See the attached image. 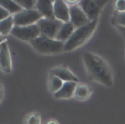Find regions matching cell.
Listing matches in <instances>:
<instances>
[{
	"label": "cell",
	"mask_w": 125,
	"mask_h": 124,
	"mask_svg": "<svg viewBox=\"0 0 125 124\" xmlns=\"http://www.w3.org/2000/svg\"><path fill=\"white\" fill-rule=\"evenodd\" d=\"M83 61L89 79L108 88L112 86V68L103 57L97 54L85 52L83 55Z\"/></svg>",
	"instance_id": "1"
},
{
	"label": "cell",
	"mask_w": 125,
	"mask_h": 124,
	"mask_svg": "<svg viewBox=\"0 0 125 124\" xmlns=\"http://www.w3.org/2000/svg\"><path fill=\"white\" fill-rule=\"evenodd\" d=\"M98 25V20L90 21L89 24L83 27H78L75 30L72 37L65 43V52H71L86 43L91 37L93 36L94 31Z\"/></svg>",
	"instance_id": "2"
},
{
	"label": "cell",
	"mask_w": 125,
	"mask_h": 124,
	"mask_svg": "<svg viewBox=\"0 0 125 124\" xmlns=\"http://www.w3.org/2000/svg\"><path fill=\"white\" fill-rule=\"evenodd\" d=\"M34 50L40 55H58L65 52V43L40 36L30 42Z\"/></svg>",
	"instance_id": "3"
},
{
	"label": "cell",
	"mask_w": 125,
	"mask_h": 124,
	"mask_svg": "<svg viewBox=\"0 0 125 124\" xmlns=\"http://www.w3.org/2000/svg\"><path fill=\"white\" fill-rule=\"evenodd\" d=\"M106 3V0H83L79 2V6L82 8L89 20L93 21L98 20V17Z\"/></svg>",
	"instance_id": "4"
},
{
	"label": "cell",
	"mask_w": 125,
	"mask_h": 124,
	"mask_svg": "<svg viewBox=\"0 0 125 124\" xmlns=\"http://www.w3.org/2000/svg\"><path fill=\"white\" fill-rule=\"evenodd\" d=\"M15 27H27L37 24L42 18V15L37 10H22L13 15Z\"/></svg>",
	"instance_id": "5"
},
{
	"label": "cell",
	"mask_w": 125,
	"mask_h": 124,
	"mask_svg": "<svg viewBox=\"0 0 125 124\" xmlns=\"http://www.w3.org/2000/svg\"><path fill=\"white\" fill-rule=\"evenodd\" d=\"M37 24L40 29L41 36L51 39H55L60 29L63 25L62 22L56 19L50 20L46 18H42Z\"/></svg>",
	"instance_id": "6"
},
{
	"label": "cell",
	"mask_w": 125,
	"mask_h": 124,
	"mask_svg": "<svg viewBox=\"0 0 125 124\" xmlns=\"http://www.w3.org/2000/svg\"><path fill=\"white\" fill-rule=\"evenodd\" d=\"M11 34L18 39L28 42L32 41L41 36V32L38 24L27 26V27H14Z\"/></svg>",
	"instance_id": "7"
},
{
	"label": "cell",
	"mask_w": 125,
	"mask_h": 124,
	"mask_svg": "<svg viewBox=\"0 0 125 124\" xmlns=\"http://www.w3.org/2000/svg\"><path fill=\"white\" fill-rule=\"evenodd\" d=\"M70 21L77 28H78L89 24L90 20L82 10V8L79 6L78 3L77 5L70 7Z\"/></svg>",
	"instance_id": "8"
},
{
	"label": "cell",
	"mask_w": 125,
	"mask_h": 124,
	"mask_svg": "<svg viewBox=\"0 0 125 124\" xmlns=\"http://www.w3.org/2000/svg\"><path fill=\"white\" fill-rule=\"evenodd\" d=\"M0 69L5 73L12 71V60L7 42L0 44Z\"/></svg>",
	"instance_id": "9"
},
{
	"label": "cell",
	"mask_w": 125,
	"mask_h": 124,
	"mask_svg": "<svg viewBox=\"0 0 125 124\" xmlns=\"http://www.w3.org/2000/svg\"><path fill=\"white\" fill-rule=\"evenodd\" d=\"M54 18L62 23L70 21V7L62 0H56L54 3Z\"/></svg>",
	"instance_id": "10"
},
{
	"label": "cell",
	"mask_w": 125,
	"mask_h": 124,
	"mask_svg": "<svg viewBox=\"0 0 125 124\" xmlns=\"http://www.w3.org/2000/svg\"><path fill=\"white\" fill-rule=\"evenodd\" d=\"M54 3L51 0H38L36 4V10L42 15L43 18L53 20L54 18Z\"/></svg>",
	"instance_id": "11"
},
{
	"label": "cell",
	"mask_w": 125,
	"mask_h": 124,
	"mask_svg": "<svg viewBox=\"0 0 125 124\" xmlns=\"http://www.w3.org/2000/svg\"><path fill=\"white\" fill-rule=\"evenodd\" d=\"M77 83H74V82L64 83L62 88L55 94H54V97L58 99H68L74 97V93Z\"/></svg>",
	"instance_id": "12"
},
{
	"label": "cell",
	"mask_w": 125,
	"mask_h": 124,
	"mask_svg": "<svg viewBox=\"0 0 125 124\" xmlns=\"http://www.w3.org/2000/svg\"><path fill=\"white\" fill-rule=\"evenodd\" d=\"M50 74L59 77L61 80H62L64 83L66 82H74L78 83L79 80L77 76H75L69 69L66 67H55L53 68L50 71Z\"/></svg>",
	"instance_id": "13"
},
{
	"label": "cell",
	"mask_w": 125,
	"mask_h": 124,
	"mask_svg": "<svg viewBox=\"0 0 125 124\" xmlns=\"http://www.w3.org/2000/svg\"><path fill=\"white\" fill-rule=\"evenodd\" d=\"M76 29H77V27L71 21L66 22V23H63L62 27L60 29L55 39L60 42L66 43L72 37V35L73 34V32L75 31Z\"/></svg>",
	"instance_id": "14"
},
{
	"label": "cell",
	"mask_w": 125,
	"mask_h": 124,
	"mask_svg": "<svg viewBox=\"0 0 125 124\" xmlns=\"http://www.w3.org/2000/svg\"><path fill=\"white\" fill-rule=\"evenodd\" d=\"M92 94V89L88 84L85 83H77V86L76 88L74 98L77 100L83 101L88 99Z\"/></svg>",
	"instance_id": "15"
},
{
	"label": "cell",
	"mask_w": 125,
	"mask_h": 124,
	"mask_svg": "<svg viewBox=\"0 0 125 124\" xmlns=\"http://www.w3.org/2000/svg\"><path fill=\"white\" fill-rule=\"evenodd\" d=\"M0 5L3 8H4L10 15H16V14L20 13L22 11V8L20 7V5L14 0H0Z\"/></svg>",
	"instance_id": "16"
},
{
	"label": "cell",
	"mask_w": 125,
	"mask_h": 124,
	"mask_svg": "<svg viewBox=\"0 0 125 124\" xmlns=\"http://www.w3.org/2000/svg\"><path fill=\"white\" fill-rule=\"evenodd\" d=\"M14 27H15L14 17L13 15H11L9 18H7L6 20L0 22V35L6 36V35L11 33Z\"/></svg>",
	"instance_id": "17"
},
{
	"label": "cell",
	"mask_w": 125,
	"mask_h": 124,
	"mask_svg": "<svg viewBox=\"0 0 125 124\" xmlns=\"http://www.w3.org/2000/svg\"><path fill=\"white\" fill-rule=\"evenodd\" d=\"M64 82L61 80L59 77L54 76V75H50V80H49V88L50 92H52L53 94L58 92L61 88H62Z\"/></svg>",
	"instance_id": "18"
},
{
	"label": "cell",
	"mask_w": 125,
	"mask_h": 124,
	"mask_svg": "<svg viewBox=\"0 0 125 124\" xmlns=\"http://www.w3.org/2000/svg\"><path fill=\"white\" fill-rule=\"evenodd\" d=\"M15 2L24 10H36V9H34L37 4V1H35V0H15Z\"/></svg>",
	"instance_id": "19"
},
{
	"label": "cell",
	"mask_w": 125,
	"mask_h": 124,
	"mask_svg": "<svg viewBox=\"0 0 125 124\" xmlns=\"http://www.w3.org/2000/svg\"><path fill=\"white\" fill-rule=\"evenodd\" d=\"M112 21L117 27H125V13H116L112 17Z\"/></svg>",
	"instance_id": "20"
},
{
	"label": "cell",
	"mask_w": 125,
	"mask_h": 124,
	"mask_svg": "<svg viewBox=\"0 0 125 124\" xmlns=\"http://www.w3.org/2000/svg\"><path fill=\"white\" fill-rule=\"evenodd\" d=\"M26 124H41V117L38 113H31L26 117Z\"/></svg>",
	"instance_id": "21"
},
{
	"label": "cell",
	"mask_w": 125,
	"mask_h": 124,
	"mask_svg": "<svg viewBox=\"0 0 125 124\" xmlns=\"http://www.w3.org/2000/svg\"><path fill=\"white\" fill-rule=\"evenodd\" d=\"M115 9L118 13H125V0H117V1H116Z\"/></svg>",
	"instance_id": "22"
},
{
	"label": "cell",
	"mask_w": 125,
	"mask_h": 124,
	"mask_svg": "<svg viewBox=\"0 0 125 124\" xmlns=\"http://www.w3.org/2000/svg\"><path fill=\"white\" fill-rule=\"evenodd\" d=\"M10 16H11V15H10L4 8H3V7L0 5V22L6 20V19L9 18Z\"/></svg>",
	"instance_id": "23"
},
{
	"label": "cell",
	"mask_w": 125,
	"mask_h": 124,
	"mask_svg": "<svg viewBox=\"0 0 125 124\" xmlns=\"http://www.w3.org/2000/svg\"><path fill=\"white\" fill-rule=\"evenodd\" d=\"M47 124H59L57 121H55V120H50V121H49Z\"/></svg>",
	"instance_id": "24"
},
{
	"label": "cell",
	"mask_w": 125,
	"mask_h": 124,
	"mask_svg": "<svg viewBox=\"0 0 125 124\" xmlns=\"http://www.w3.org/2000/svg\"><path fill=\"white\" fill-rule=\"evenodd\" d=\"M117 28H118L119 31H120L121 32H122L123 34L125 36V27H117Z\"/></svg>",
	"instance_id": "25"
},
{
	"label": "cell",
	"mask_w": 125,
	"mask_h": 124,
	"mask_svg": "<svg viewBox=\"0 0 125 124\" xmlns=\"http://www.w3.org/2000/svg\"><path fill=\"white\" fill-rule=\"evenodd\" d=\"M2 99H3V94H2V92H0V102L2 101Z\"/></svg>",
	"instance_id": "26"
},
{
	"label": "cell",
	"mask_w": 125,
	"mask_h": 124,
	"mask_svg": "<svg viewBox=\"0 0 125 124\" xmlns=\"http://www.w3.org/2000/svg\"><path fill=\"white\" fill-rule=\"evenodd\" d=\"M0 92H1V85H0Z\"/></svg>",
	"instance_id": "27"
}]
</instances>
